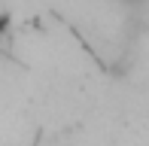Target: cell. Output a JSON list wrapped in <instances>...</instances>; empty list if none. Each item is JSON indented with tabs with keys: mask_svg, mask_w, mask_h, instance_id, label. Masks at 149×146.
Returning a JSON list of instances; mask_svg holds the SVG:
<instances>
[{
	"mask_svg": "<svg viewBox=\"0 0 149 146\" xmlns=\"http://www.w3.org/2000/svg\"><path fill=\"white\" fill-rule=\"evenodd\" d=\"M116 3H122V6H140V3H146V0H116Z\"/></svg>",
	"mask_w": 149,
	"mask_h": 146,
	"instance_id": "obj_1",
	"label": "cell"
}]
</instances>
